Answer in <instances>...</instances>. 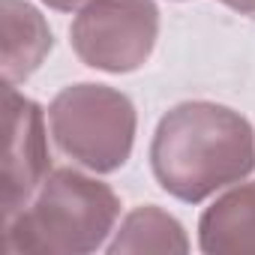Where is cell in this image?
I'll return each mask as SVG.
<instances>
[{
    "label": "cell",
    "instance_id": "obj_8",
    "mask_svg": "<svg viewBox=\"0 0 255 255\" xmlns=\"http://www.w3.org/2000/svg\"><path fill=\"white\" fill-rule=\"evenodd\" d=\"M186 249L189 240L183 234V225L156 204H144L126 213V219L114 231V240L108 243V252H186Z\"/></svg>",
    "mask_w": 255,
    "mask_h": 255
},
{
    "label": "cell",
    "instance_id": "obj_2",
    "mask_svg": "<svg viewBox=\"0 0 255 255\" xmlns=\"http://www.w3.org/2000/svg\"><path fill=\"white\" fill-rule=\"evenodd\" d=\"M120 201L111 186L60 168L45 177L36 195L6 222H0L3 255H78L93 252L111 234Z\"/></svg>",
    "mask_w": 255,
    "mask_h": 255
},
{
    "label": "cell",
    "instance_id": "obj_6",
    "mask_svg": "<svg viewBox=\"0 0 255 255\" xmlns=\"http://www.w3.org/2000/svg\"><path fill=\"white\" fill-rule=\"evenodd\" d=\"M0 27H3V39H0V45H3V57H0L3 84H18L42 66L45 54L54 45V36L39 9L24 0L0 3Z\"/></svg>",
    "mask_w": 255,
    "mask_h": 255
},
{
    "label": "cell",
    "instance_id": "obj_1",
    "mask_svg": "<svg viewBox=\"0 0 255 255\" xmlns=\"http://www.w3.org/2000/svg\"><path fill=\"white\" fill-rule=\"evenodd\" d=\"M150 165L165 192L195 204L255 168V132L225 105L183 102L159 120Z\"/></svg>",
    "mask_w": 255,
    "mask_h": 255
},
{
    "label": "cell",
    "instance_id": "obj_3",
    "mask_svg": "<svg viewBox=\"0 0 255 255\" xmlns=\"http://www.w3.org/2000/svg\"><path fill=\"white\" fill-rule=\"evenodd\" d=\"M57 150L75 165L108 174L126 165L135 141V105L105 84L63 87L48 105Z\"/></svg>",
    "mask_w": 255,
    "mask_h": 255
},
{
    "label": "cell",
    "instance_id": "obj_4",
    "mask_svg": "<svg viewBox=\"0 0 255 255\" xmlns=\"http://www.w3.org/2000/svg\"><path fill=\"white\" fill-rule=\"evenodd\" d=\"M75 54L102 72H132L147 63L159 36L153 0H93L78 9L72 27Z\"/></svg>",
    "mask_w": 255,
    "mask_h": 255
},
{
    "label": "cell",
    "instance_id": "obj_5",
    "mask_svg": "<svg viewBox=\"0 0 255 255\" xmlns=\"http://www.w3.org/2000/svg\"><path fill=\"white\" fill-rule=\"evenodd\" d=\"M51 174L42 108L3 84V165H0V222L12 219Z\"/></svg>",
    "mask_w": 255,
    "mask_h": 255
},
{
    "label": "cell",
    "instance_id": "obj_7",
    "mask_svg": "<svg viewBox=\"0 0 255 255\" xmlns=\"http://www.w3.org/2000/svg\"><path fill=\"white\" fill-rule=\"evenodd\" d=\"M201 249L210 255H255V183L216 198L201 216Z\"/></svg>",
    "mask_w": 255,
    "mask_h": 255
},
{
    "label": "cell",
    "instance_id": "obj_9",
    "mask_svg": "<svg viewBox=\"0 0 255 255\" xmlns=\"http://www.w3.org/2000/svg\"><path fill=\"white\" fill-rule=\"evenodd\" d=\"M42 3H48L51 9H60V12H72V9H84L93 0H42Z\"/></svg>",
    "mask_w": 255,
    "mask_h": 255
},
{
    "label": "cell",
    "instance_id": "obj_10",
    "mask_svg": "<svg viewBox=\"0 0 255 255\" xmlns=\"http://www.w3.org/2000/svg\"><path fill=\"white\" fill-rule=\"evenodd\" d=\"M222 3L237 9V12H243V15H255V0H222Z\"/></svg>",
    "mask_w": 255,
    "mask_h": 255
}]
</instances>
